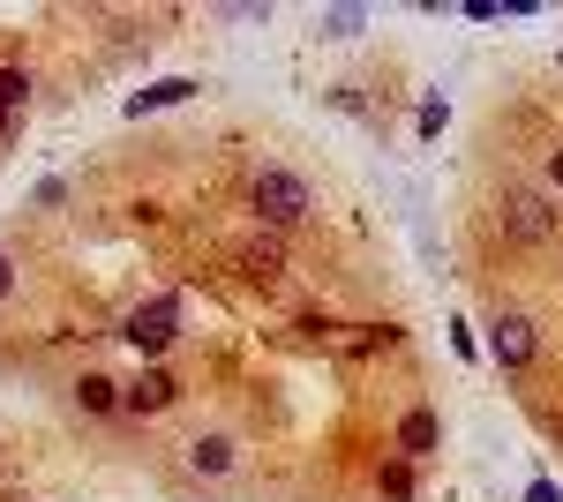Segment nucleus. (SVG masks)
<instances>
[{
	"instance_id": "1",
	"label": "nucleus",
	"mask_w": 563,
	"mask_h": 502,
	"mask_svg": "<svg viewBox=\"0 0 563 502\" xmlns=\"http://www.w3.org/2000/svg\"><path fill=\"white\" fill-rule=\"evenodd\" d=\"M249 210H256L263 225H301L308 210H316V196H308V180H301V172L263 166L256 180H249Z\"/></svg>"
},
{
	"instance_id": "2",
	"label": "nucleus",
	"mask_w": 563,
	"mask_h": 502,
	"mask_svg": "<svg viewBox=\"0 0 563 502\" xmlns=\"http://www.w3.org/2000/svg\"><path fill=\"white\" fill-rule=\"evenodd\" d=\"M496 217H504V233H511L519 248H549L563 233V210L549 203L541 188H504V210H496Z\"/></svg>"
},
{
	"instance_id": "3",
	"label": "nucleus",
	"mask_w": 563,
	"mask_h": 502,
	"mask_svg": "<svg viewBox=\"0 0 563 502\" xmlns=\"http://www.w3.org/2000/svg\"><path fill=\"white\" fill-rule=\"evenodd\" d=\"M488 353H496V368H533L541 360V331H533V315H519V308H504L496 323H488Z\"/></svg>"
},
{
	"instance_id": "4",
	"label": "nucleus",
	"mask_w": 563,
	"mask_h": 502,
	"mask_svg": "<svg viewBox=\"0 0 563 502\" xmlns=\"http://www.w3.org/2000/svg\"><path fill=\"white\" fill-rule=\"evenodd\" d=\"M121 337H129L135 353H166V345L180 337V308H174V300H143V308H129Z\"/></svg>"
},
{
	"instance_id": "5",
	"label": "nucleus",
	"mask_w": 563,
	"mask_h": 502,
	"mask_svg": "<svg viewBox=\"0 0 563 502\" xmlns=\"http://www.w3.org/2000/svg\"><path fill=\"white\" fill-rule=\"evenodd\" d=\"M180 465H188L196 480H233V472H241V443H233V435H196Z\"/></svg>"
},
{
	"instance_id": "6",
	"label": "nucleus",
	"mask_w": 563,
	"mask_h": 502,
	"mask_svg": "<svg viewBox=\"0 0 563 502\" xmlns=\"http://www.w3.org/2000/svg\"><path fill=\"white\" fill-rule=\"evenodd\" d=\"M233 263H241V278H249V286H278V278H286V248H278V233L241 241V248H233Z\"/></svg>"
},
{
	"instance_id": "7",
	"label": "nucleus",
	"mask_w": 563,
	"mask_h": 502,
	"mask_svg": "<svg viewBox=\"0 0 563 502\" xmlns=\"http://www.w3.org/2000/svg\"><path fill=\"white\" fill-rule=\"evenodd\" d=\"M174 398H180V382L166 376V368H151V376H135L129 390H121V405H129V413H166Z\"/></svg>"
},
{
	"instance_id": "8",
	"label": "nucleus",
	"mask_w": 563,
	"mask_h": 502,
	"mask_svg": "<svg viewBox=\"0 0 563 502\" xmlns=\"http://www.w3.org/2000/svg\"><path fill=\"white\" fill-rule=\"evenodd\" d=\"M398 450H406V458H429L435 450V413H406L398 420Z\"/></svg>"
},
{
	"instance_id": "9",
	"label": "nucleus",
	"mask_w": 563,
	"mask_h": 502,
	"mask_svg": "<svg viewBox=\"0 0 563 502\" xmlns=\"http://www.w3.org/2000/svg\"><path fill=\"white\" fill-rule=\"evenodd\" d=\"M76 405H84V413H113V405H121V382L84 376V382H76Z\"/></svg>"
},
{
	"instance_id": "10",
	"label": "nucleus",
	"mask_w": 563,
	"mask_h": 502,
	"mask_svg": "<svg viewBox=\"0 0 563 502\" xmlns=\"http://www.w3.org/2000/svg\"><path fill=\"white\" fill-rule=\"evenodd\" d=\"M23 98H31V76L23 68H0V113H15Z\"/></svg>"
},
{
	"instance_id": "11",
	"label": "nucleus",
	"mask_w": 563,
	"mask_h": 502,
	"mask_svg": "<svg viewBox=\"0 0 563 502\" xmlns=\"http://www.w3.org/2000/svg\"><path fill=\"white\" fill-rule=\"evenodd\" d=\"M188 90H196V83H180V76H174V83L143 90V98H135V113H151V105H180V98H188Z\"/></svg>"
},
{
	"instance_id": "12",
	"label": "nucleus",
	"mask_w": 563,
	"mask_h": 502,
	"mask_svg": "<svg viewBox=\"0 0 563 502\" xmlns=\"http://www.w3.org/2000/svg\"><path fill=\"white\" fill-rule=\"evenodd\" d=\"M323 31H331V38H353V31H361V8H339V15H323Z\"/></svg>"
},
{
	"instance_id": "13",
	"label": "nucleus",
	"mask_w": 563,
	"mask_h": 502,
	"mask_svg": "<svg viewBox=\"0 0 563 502\" xmlns=\"http://www.w3.org/2000/svg\"><path fill=\"white\" fill-rule=\"evenodd\" d=\"M384 495H413V472L406 465H384Z\"/></svg>"
},
{
	"instance_id": "14",
	"label": "nucleus",
	"mask_w": 563,
	"mask_h": 502,
	"mask_svg": "<svg viewBox=\"0 0 563 502\" xmlns=\"http://www.w3.org/2000/svg\"><path fill=\"white\" fill-rule=\"evenodd\" d=\"M549 188H563V150H556V158H549Z\"/></svg>"
},
{
	"instance_id": "15",
	"label": "nucleus",
	"mask_w": 563,
	"mask_h": 502,
	"mask_svg": "<svg viewBox=\"0 0 563 502\" xmlns=\"http://www.w3.org/2000/svg\"><path fill=\"white\" fill-rule=\"evenodd\" d=\"M8 286H15V278H8V255H0V300H8Z\"/></svg>"
},
{
	"instance_id": "16",
	"label": "nucleus",
	"mask_w": 563,
	"mask_h": 502,
	"mask_svg": "<svg viewBox=\"0 0 563 502\" xmlns=\"http://www.w3.org/2000/svg\"><path fill=\"white\" fill-rule=\"evenodd\" d=\"M8 121H15V113H0V135H8Z\"/></svg>"
}]
</instances>
